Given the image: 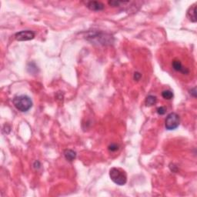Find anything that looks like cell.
Here are the masks:
<instances>
[{"label": "cell", "mask_w": 197, "mask_h": 197, "mask_svg": "<svg viewBox=\"0 0 197 197\" xmlns=\"http://www.w3.org/2000/svg\"><path fill=\"white\" fill-rule=\"evenodd\" d=\"M86 39L92 43L102 45H110L113 43V40H114L111 35L98 31L89 32L86 36Z\"/></svg>", "instance_id": "6da1fadb"}, {"label": "cell", "mask_w": 197, "mask_h": 197, "mask_svg": "<svg viewBox=\"0 0 197 197\" xmlns=\"http://www.w3.org/2000/svg\"><path fill=\"white\" fill-rule=\"evenodd\" d=\"M13 104L19 111L25 113L32 108L33 101L31 98L26 95H16L13 98Z\"/></svg>", "instance_id": "7a4b0ae2"}, {"label": "cell", "mask_w": 197, "mask_h": 197, "mask_svg": "<svg viewBox=\"0 0 197 197\" xmlns=\"http://www.w3.org/2000/svg\"><path fill=\"white\" fill-rule=\"evenodd\" d=\"M110 177L113 183L119 186H123L127 182L126 174L119 168H112L110 170Z\"/></svg>", "instance_id": "3957f363"}, {"label": "cell", "mask_w": 197, "mask_h": 197, "mask_svg": "<svg viewBox=\"0 0 197 197\" xmlns=\"http://www.w3.org/2000/svg\"><path fill=\"white\" fill-rule=\"evenodd\" d=\"M180 119L178 114L176 113H171L166 117L165 121V126L168 130L176 129L180 126Z\"/></svg>", "instance_id": "277c9868"}, {"label": "cell", "mask_w": 197, "mask_h": 197, "mask_svg": "<svg viewBox=\"0 0 197 197\" xmlns=\"http://www.w3.org/2000/svg\"><path fill=\"white\" fill-rule=\"evenodd\" d=\"M35 33L30 30H24L19 33H17L15 35V38L18 41H29L34 39Z\"/></svg>", "instance_id": "5b68a950"}, {"label": "cell", "mask_w": 197, "mask_h": 197, "mask_svg": "<svg viewBox=\"0 0 197 197\" xmlns=\"http://www.w3.org/2000/svg\"><path fill=\"white\" fill-rule=\"evenodd\" d=\"M87 7L92 11L98 12L103 10L105 8V6L103 3L98 2V1H90L87 3Z\"/></svg>", "instance_id": "8992f818"}, {"label": "cell", "mask_w": 197, "mask_h": 197, "mask_svg": "<svg viewBox=\"0 0 197 197\" xmlns=\"http://www.w3.org/2000/svg\"><path fill=\"white\" fill-rule=\"evenodd\" d=\"M172 67H173V69H175L176 71H177V72H182V73L183 74H188L189 73V70H188L186 68H184L183 66V65H182L181 62L180 61V60H173V62H172Z\"/></svg>", "instance_id": "52a82bcc"}, {"label": "cell", "mask_w": 197, "mask_h": 197, "mask_svg": "<svg viewBox=\"0 0 197 197\" xmlns=\"http://www.w3.org/2000/svg\"><path fill=\"white\" fill-rule=\"evenodd\" d=\"M64 156L66 160L69 162H72L76 158V153L72 149H66L64 152Z\"/></svg>", "instance_id": "ba28073f"}, {"label": "cell", "mask_w": 197, "mask_h": 197, "mask_svg": "<svg viewBox=\"0 0 197 197\" xmlns=\"http://www.w3.org/2000/svg\"><path fill=\"white\" fill-rule=\"evenodd\" d=\"M195 13H196V7L195 6H192V7H191L187 13V16L189 19V20L192 21V22H196V16H195Z\"/></svg>", "instance_id": "9c48e42d"}, {"label": "cell", "mask_w": 197, "mask_h": 197, "mask_svg": "<svg viewBox=\"0 0 197 197\" xmlns=\"http://www.w3.org/2000/svg\"><path fill=\"white\" fill-rule=\"evenodd\" d=\"M156 102V97L154 95H149L146 97L145 98V105L148 106H151L154 105Z\"/></svg>", "instance_id": "30bf717a"}, {"label": "cell", "mask_w": 197, "mask_h": 197, "mask_svg": "<svg viewBox=\"0 0 197 197\" xmlns=\"http://www.w3.org/2000/svg\"><path fill=\"white\" fill-rule=\"evenodd\" d=\"M162 96L165 99H171L173 98V92H171L170 90H164L162 92Z\"/></svg>", "instance_id": "8fae6325"}, {"label": "cell", "mask_w": 197, "mask_h": 197, "mask_svg": "<svg viewBox=\"0 0 197 197\" xmlns=\"http://www.w3.org/2000/svg\"><path fill=\"white\" fill-rule=\"evenodd\" d=\"M118 149H119V145H118L117 144L113 143L111 144V145H110V146H109V150L111 151V152H116Z\"/></svg>", "instance_id": "7c38bea8"}, {"label": "cell", "mask_w": 197, "mask_h": 197, "mask_svg": "<svg viewBox=\"0 0 197 197\" xmlns=\"http://www.w3.org/2000/svg\"><path fill=\"white\" fill-rule=\"evenodd\" d=\"M166 112V107L164 106H160L157 109V113L159 115H164Z\"/></svg>", "instance_id": "4fadbf2b"}, {"label": "cell", "mask_w": 197, "mask_h": 197, "mask_svg": "<svg viewBox=\"0 0 197 197\" xmlns=\"http://www.w3.org/2000/svg\"><path fill=\"white\" fill-rule=\"evenodd\" d=\"M123 2H121V1H110L109 2V4L112 6H119L120 4H122Z\"/></svg>", "instance_id": "5bb4252c"}, {"label": "cell", "mask_w": 197, "mask_h": 197, "mask_svg": "<svg viewBox=\"0 0 197 197\" xmlns=\"http://www.w3.org/2000/svg\"><path fill=\"white\" fill-rule=\"evenodd\" d=\"M141 76H142V75H141V74L139 73V72H135V74H134V79L136 80V81H138V80L140 79Z\"/></svg>", "instance_id": "9a60e30c"}, {"label": "cell", "mask_w": 197, "mask_h": 197, "mask_svg": "<svg viewBox=\"0 0 197 197\" xmlns=\"http://www.w3.org/2000/svg\"><path fill=\"white\" fill-rule=\"evenodd\" d=\"M190 94L191 95H192V96L193 97H196V89H195V87L191 89Z\"/></svg>", "instance_id": "2e32d148"}]
</instances>
